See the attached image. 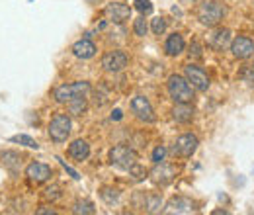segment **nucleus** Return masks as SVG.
Returning a JSON list of instances; mask_svg holds the SVG:
<instances>
[{
  "mask_svg": "<svg viewBox=\"0 0 254 215\" xmlns=\"http://www.w3.org/2000/svg\"><path fill=\"white\" fill-rule=\"evenodd\" d=\"M225 16V6L219 0H205L199 10H197V20L207 26V28H215Z\"/></svg>",
  "mask_w": 254,
  "mask_h": 215,
  "instance_id": "obj_1",
  "label": "nucleus"
},
{
  "mask_svg": "<svg viewBox=\"0 0 254 215\" xmlns=\"http://www.w3.org/2000/svg\"><path fill=\"white\" fill-rule=\"evenodd\" d=\"M168 94L170 98L178 104V102H191L193 98V86L190 84L188 78L180 76V74H172L168 78Z\"/></svg>",
  "mask_w": 254,
  "mask_h": 215,
  "instance_id": "obj_2",
  "label": "nucleus"
},
{
  "mask_svg": "<svg viewBox=\"0 0 254 215\" xmlns=\"http://www.w3.org/2000/svg\"><path fill=\"white\" fill-rule=\"evenodd\" d=\"M90 90V84L88 82H72V84H63L55 90V100L59 104H68L76 98H84Z\"/></svg>",
  "mask_w": 254,
  "mask_h": 215,
  "instance_id": "obj_3",
  "label": "nucleus"
},
{
  "mask_svg": "<svg viewBox=\"0 0 254 215\" xmlns=\"http://www.w3.org/2000/svg\"><path fill=\"white\" fill-rule=\"evenodd\" d=\"M137 162V154L131 147L127 145H118L110 151V164L122 170H129L133 164Z\"/></svg>",
  "mask_w": 254,
  "mask_h": 215,
  "instance_id": "obj_4",
  "label": "nucleus"
},
{
  "mask_svg": "<svg viewBox=\"0 0 254 215\" xmlns=\"http://www.w3.org/2000/svg\"><path fill=\"white\" fill-rule=\"evenodd\" d=\"M70 129H72V123L70 118L66 114H57L51 123H49V137L55 141V143H63L68 139L70 135Z\"/></svg>",
  "mask_w": 254,
  "mask_h": 215,
  "instance_id": "obj_5",
  "label": "nucleus"
},
{
  "mask_svg": "<svg viewBox=\"0 0 254 215\" xmlns=\"http://www.w3.org/2000/svg\"><path fill=\"white\" fill-rule=\"evenodd\" d=\"M197 145H199V141H197L195 135L184 133V135H180V137L174 141L172 153L176 154V156H182V158H190L191 154L197 151Z\"/></svg>",
  "mask_w": 254,
  "mask_h": 215,
  "instance_id": "obj_6",
  "label": "nucleus"
},
{
  "mask_svg": "<svg viewBox=\"0 0 254 215\" xmlns=\"http://www.w3.org/2000/svg\"><path fill=\"white\" fill-rule=\"evenodd\" d=\"M131 110L133 114L145 123H155L157 122V116H155V110L151 106V102L145 98V96H135L131 100Z\"/></svg>",
  "mask_w": 254,
  "mask_h": 215,
  "instance_id": "obj_7",
  "label": "nucleus"
},
{
  "mask_svg": "<svg viewBox=\"0 0 254 215\" xmlns=\"http://www.w3.org/2000/svg\"><path fill=\"white\" fill-rule=\"evenodd\" d=\"M129 63V57H127L124 51H108L104 57H102V67L108 71V72H120L124 71Z\"/></svg>",
  "mask_w": 254,
  "mask_h": 215,
  "instance_id": "obj_8",
  "label": "nucleus"
},
{
  "mask_svg": "<svg viewBox=\"0 0 254 215\" xmlns=\"http://www.w3.org/2000/svg\"><path fill=\"white\" fill-rule=\"evenodd\" d=\"M174 178H176V168L166 162H157V166L151 170V180L157 186H168Z\"/></svg>",
  "mask_w": 254,
  "mask_h": 215,
  "instance_id": "obj_9",
  "label": "nucleus"
},
{
  "mask_svg": "<svg viewBox=\"0 0 254 215\" xmlns=\"http://www.w3.org/2000/svg\"><path fill=\"white\" fill-rule=\"evenodd\" d=\"M184 74H186V78L190 80L191 86H193L195 90L205 92V90L209 88V78H207V74L203 72V69H199V67H195V65H188L186 71H184Z\"/></svg>",
  "mask_w": 254,
  "mask_h": 215,
  "instance_id": "obj_10",
  "label": "nucleus"
},
{
  "mask_svg": "<svg viewBox=\"0 0 254 215\" xmlns=\"http://www.w3.org/2000/svg\"><path fill=\"white\" fill-rule=\"evenodd\" d=\"M231 51L237 59H249L251 55H254V41L251 37H245V35H239L233 39L231 43Z\"/></svg>",
  "mask_w": 254,
  "mask_h": 215,
  "instance_id": "obj_11",
  "label": "nucleus"
},
{
  "mask_svg": "<svg viewBox=\"0 0 254 215\" xmlns=\"http://www.w3.org/2000/svg\"><path fill=\"white\" fill-rule=\"evenodd\" d=\"M104 14L108 16L110 22H114V24H124L126 20H129V16H131V8H129L127 4H122V2H112V4L106 6Z\"/></svg>",
  "mask_w": 254,
  "mask_h": 215,
  "instance_id": "obj_12",
  "label": "nucleus"
},
{
  "mask_svg": "<svg viewBox=\"0 0 254 215\" xmlns=\"http://www.w3.org/2000/svg\"><path fill=\"white\" fill-rule=\"evenodd\" d=\"M26 176L35 182V184H41V182H47L51 176H53V170L43 164V162H32L28 168H26Z\"/></svg>",
  "mask_w": 254,
  "mask_h": 215,
  "instance_id": "obj_13",
  "label": "nucleus"
},
{
  "mask_svg": "<svg viewBox=\"0 0 254 215\" xmlns=\"http://www.w3.org/2000/svg\"><path fill=\"white\" fill-rule=\"evenodd\" d=\"M191 212H195V204L190 198H182V196L172 198L164 210V214H191Z\"/></svg>",
  "mask_w": 254,
  "mask_h": 215,
  "instance_id": "obj_14",
  "label": "nucleus"
},
{
  "mask_svg": "<svg viewBox=\"0 0 254 215\" xmlns=\"http://www.w3.org/2000/svg\"><path fill=\"white\" fill-rule=\"evenodd\" d=\"M231 43H233L231 30H215L207 39V45L215 51H225L227 47H231Z\"/></svg>",
  "mask_w": 254,
  "mask_h": 215,
  "instance_id": "obj_15",
  "label": "nucleus"
},
{
  "mask_svg": "<svg viewBox=\"0 0 254 215\" xmlns=\"http://www.w3.org/2000/svg\"><path fill=\"white\" fill-rule=\"evenodd\" d=\"M72 53H74V57H78V59H92L96 55V45L86 37V39H80V41H76L74 45H72Z\"/></svg>",
  "mask_w": 254,
  "mask_h": 215,
  "instance_id": "obj_16",
  "label": "nucleus"
},
{
  "mask_svg": "<svg viewBox=\"0 0 254 215\" xmlns=\"http://www.w3.org/2000/svg\"><path fill=\"white\" fill-rule=\"evenodd\" d=\"M68 154H70L74 160L82 162V160H86V158L90 156V147H88L86 141L76 139V141H72V143L68 145Z\"/></svg>",
  "mask_w": 254,
  "mask_h": 215,
  "instance_id": "obj_17",
  "label": "nucleus"
},
{
  "mask_svg": "<svg viewBox=\"0 0 254 215\" xmlns=\"http://www.w3.org/2000/svg\"><path fill=\"white\" fill-rule=\"evenodd\" d=\"M172 118L178 123H188L193 118V108L190 106V102H178L172 110Z\"/></svg>",
  "mask_w": 254,
  "mask_h": 215,
  "instance_id": "obj_18",
  "label": "nucleus"
},
{
  "mask_svg": "<svg viewBox=\"0 0 254 215\" xmlns=\"http://www.w3.org/2000/svg\"><path fill=\"white\" fill-rule=\"evenodd\" d=\"M184 47H186V43H184V37H182L180 33H172V35H168L166 45H164V49H166V53H168L170 57L180 55V53L184 51Z\"/></svg>",
  "mask_w": 254,
  "mask_h": 215,
  "instance_id": "obj_19",
  "label": "nucleus"
},
{
  "mask_svg": "<svg viewBox=\"0 0 254 215\" xmlns=\"http://www.w3.org/2000/svg\"><path fill=\"white\" fill-rule=\"evenodd\" d=\"M2 162H4V166L16 170V168L22 164V154L14 153V151H4V153H2Z\"/></svg>",
  "mask_w": 254,
  "mask_h": 215,
  "instance_id": "obj_20",
  "label": "nucleus"
},
{
  "mask_svg": "<svg viewBox=\"0 0 254 215\" xmlns=\"http://www.w3.org/2000/svg\"><path fill=\"white\" fill-rule=\"evenodd\" d=\"M160 208H162V198H160V196L149 194V196L145 198V210H147L149 214H157V212H160Z\"/></svg>",
  "mask_w": 254,
  "mask_h": 215,
  "instance_id": "obj_21",
  "label": "nucleus"
},
{
  "mask_svg": "<svg viewBox=\"0 0 254 215\" xmlns=\"http://www.w3.org/2000/svg\"><path fill=\"white\" fill-rule=\"evenodd\" d=\"M72 212L76 215H92L96 214V208L92 202H88V200H82V202H76L74 204V208H72Z\"/></svg>",
  "mask_w": 254,
  "mask_h": 215,
  "instance_id": "obj_22",
  "label": "nucleus"
},
{
  "mask_svg": "<svg viewBox=\"0 0 254 215\" xmlns=\"http://www.w3.org/2000/svg\"><path fill=\"white\" fill-rule=\"evenodd\" d=\"M100 196H102V200H104L108 206H114V204L120 200V192L114 190V188H102Z\"/></svg>",
  "mask_w": 254,
  "mask_h": 215,
  "instance_id": "obj_23",
  "label": "nucleus"
},
{
  "mask_svg": "<svg viewBox=\"0 0 254 215\" xmlns=\"http://www.w3.org/2000/svg\"><path fill=\"white\" fill-rule=\"evenodd\" d=\"M129 176H133V180H145L149 176V170L145 166H141L139 162H135L131 168H129Z\"/></svg>",
  "mask_w": 254,
  "mask_h": 215,
  "instance_id": "obj_24",
  "label": "nucleus"
},
{
  "mask_svg": "<svg viewBox=\"0 0 254 215\" xmlns=\"http://www.w3.org/2000/svg\"><path fill=\"white\" fill-rule=\"evenodd\" d=\"M10 141H12V143H20V145L30 147V149H37V147H39L37 141L32 139L30 135H14V137H10Z\"/></svg>",
  "mask_w": 254,
  "mask_h": 215,
  "instance_id": "obj_25",
  "label": "nucleus"
},
{
  "mask_svg": "<svg viewBox=\"0 0 254 215\" xmlns=\"http://www.w3.org/2000/svg\"><path fill=\"white\" fill-rule=\"evenodd\" d=\"M68 110H70V114H82L84 110H86V100L84 98H76V100H72V102H68Z\"/></svg>",
  "mask_w": 254,
  "mask_h": 215,
  "instance_id": "obj_26",
  "label": "nucleus"
},
{
  "mask_svg": "<svg viewBox=\"0 0 254 215\" xmlns=\"http://www.w3.org/2000/svg\"><path fill=\"white\" fill-rule=\"evenodd\" d=\"M147 30H149V26H147L145 18H137L135 24H133V31H135L139 37H145V35H147Z\"/></svg>",
  "mask_w": 254,
  "mask_h": 215,
  "instance_id": "obj_27",
  "label": "nucleus"
},
{
  "mask_svg": "<svg viewBox=\"0 0 254 215\" xmlns=\"http://www.w3.org/2000/svg\"><path fill=\"white\" fill-rule=\"evenodd\" d=\"M151 30H153V33L155 35H162L164 33V30H166V20L164 18H155L153 22H151Z\"/></svg>",
  "mask_w": 254,
  "mask_h": 215,
  "instance_id": "obj_28",
  "label": "nucleus"
},
{
  "mask_svg": "<svg viewBox=\"0 0 254 215\" xmlns=\"http://www.w3.org/2000/svg\"><path fill=\"white\" fill-rule=\"evenodd\" d=\"M135 8H137L141 14H151V12H153L151 0H135Z\"/></svg>",
  "mask_w": 254,
  "mask_h": 215,
  "instance_id": "obj_29",
  "label": "nucleus"
},
{
  "mask_svg": "<svg viewBox=\"0 0 254 215\" xmlns=\"http://www.w3.org/2000/svg\"><path fill=\"white\" fill-rule=\"evenodd\" d=\"M241 78H243L247 84L254 86V67H247V69H243V72H241Z\"/></svg>",
  "mask_w": 254,
  "mask_h": 215,
  "instance_id": "obj_30",
  "label": "nucleus"
},
{
  "mask_svg": "<svg viewBox=\"0 0 254 215\" xmlns=\"http://www.w3.org/2000/svg\"><path fill=\"white\" fill-rule=\"evenodd\" d=\"M59 190H61L59 186H49V188L45 190V194H43V196H45L47 200H51V202H53V200H57V198L61 196V192H59Z\"/></svg>",
  "mask_w": 254,
  "mask_h": 215,
  "instance_id": "obj_31",
  "label": "nucleus"
},
{
  "mask_svg": "<svg viewBox=\"0 0 254 215\" xmlns=\"http://www.w3.org/2000/svg\"><path fill=\"white\" fill-rule=\"evenodd\" d=\"M164 156H166V149H164L162 145H159V147L153 151V160H155V162H162Z\"/></svg>",
  "mask_w": 254,
  "mask_h": 215,
  "instance_id": "obj_32",
  "label": "nucleus"
},
{
  "mask_svg": "<svg viewBox=\"0 0 254 215\" xmlns=\"http://www.w3.org/2000/svg\"><path fill=\"white\" fill-rule=\"evenodd\" d=\"M190 55H193L195 59H199V57L203 55V53H201V45H199L197 41H193V43L190 45Z\"/></svg>",
  "mask_w": 254,
  "mask_h": 215,
  "instance_id": "obj_33",
  "label": "nucleus"
},
{
  "mask_svg": "<svg viewBox=\"0 0 254 215\" xmlns=\"http://www.w3.org/2000/svg\"><path fill=\"white\" fill-rule=\"evenodd\" d=\"M57 160H59V162H61V164H63V166H64V170H66V172H68V174H70V176H72V178H74V180H78V178H80V176H78V172H76V170H72V168H70V166H66V162H64V160H61V158H59V156H57Z\"/></svg>",
  "mask_w": 254,
  "mask_h": 215,
  "instance_id": "obj_34",
  "label": "nucleus"
},
{
  "mask_svg": "<svg viewBox=\"0 0 254 215\" xmlns=\"http://www.w3.org/2000/svg\"><path fill=\"white\" fill-rule=\"evenodd\" d=\"M37 215H55V210H37Z\"/></svg>",
  "mask_w": 254,
  "mask_h": 215,
  "instance_id": "obj_35",
  "label": "nucleus"
},
{
  "mask_svg": "<svg viewBox=\"0 0 254 215\" xmlns=\"http://www.w3.org/2000/svg\"><path fill=\"white\" fill-rule=\"evenodd\" d=\"M112 120H116V122H120V120H122V110H116V112L112 114Z\"/></svg>",
  "mask_w": 254,
  "mask_h": 215,
  "instance_id": "obj_36",
  "label": "nucleus"
},
{
  "mask_svg": "<svg viewBox=\"0 0 254 215\" xmlns=\"http://www.w3.org/2000/svg\"><path fill=\"white\" fill-rule=\"evenodd\" d=\"M186 2H195V0H186Z\"/></svg>",
  "mask_w": 254,
  "mask_h": 215,
  "instance_id": "obj_37",
  "label": "nucleus"
},
{
  "mask_svg": "<svg viewBox=\"0 0 254 215\" xmlns=\"http://www.w3.org/2000/svg\"><path fill=\"white\" fill-rule=\"evenodd\" d=\"M88 2H94V0H88Z\"/></svg>",
  "mask_w": 254,
  "mask_h": 215,
  "instance_id": "obj_38",
  "label": "nucleus"
}]
</instances>
